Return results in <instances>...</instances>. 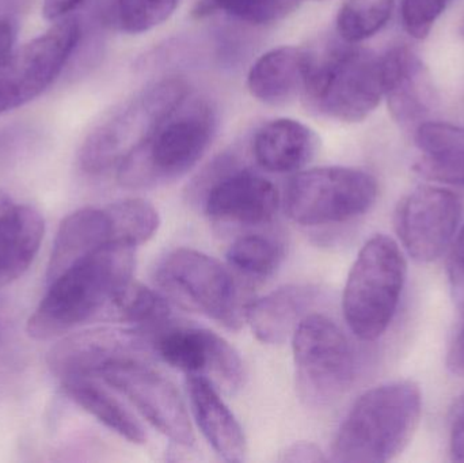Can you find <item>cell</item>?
I'll list each match as a JSON object with an SVG mask.
<instances>
[{
    "label": "cell",
    "mask_w": 464,
    "mask_h": 463,
    "mask_svg": "<svg viewBox=\"0 0 464 463\" xmlns=\"http://www.w3.org/2000/svg\"><path fill=\"white\" fill-rule=\"evenodd\" d=\"M280 462H324L326 457L322 453L321 449L314 443L297 442L286 448L281 453Z\"/></svg>",
    "instance_id": "1f68e13d"
},
{
    "label": "cell",
    "mask_w": 464,
    "mask_h": 463,
    "mask_svg": "<svg viewBox=\"0 0 464 463\" xmlns=\"http://www.w3.org/2000/svg\"><path fill=\"white\" fill-rule=\"evenodd\" d=\"M318 149V138L307 125L292 119H276L254 135L256 162L270 173H294L304 168Z\"/></svg>",
    "instance_id": "7402d4cb"
},
{
    "label": "cell",
    "mask_w": 464,
    "mask_h": 463,
    "mask_svg": "<svg viewBox=\"0 0 464 463\" xmlns=\"http://www.w3.org/2000/svg\"><path fill=\"white\" fill-rule=\"evenodd\" d=\"M460 217L462 203L451 190L421 187L401 201L395 228L414 260L432 263L454 241Z\"/></svg>",
    "instance_id": "7c38bea8"
},
{
    "label": "cell",
    "mask_w": 464,
    "mask_h": 463,
    "mask_svg": "<svg viewBox=\"0 0 464 463\" xmlns=\"http://www.w3.org/2000/svg\"><path fill=\"white\" fill-rule=\"evenodd\" d=\"M382 97V56L354 43L330 49L322 56L314 53L302 98L316 114L337 121H362L378 108Z\"/></svg>",
    "instance_id": "277c9868"
},
{
    "label": "cell",
    "mask_w": 464,
    "mask_h": 463,
    "mask_svg": "<svg viewBox=\"0 0 464 463\" xmlns=\"http://www.w3.org/2000/svg\"><path fill=\"white\" fill-rule=\"evenodd\" d=\"M283 260V249L277 242L261 234H248L232 242L227 261L235 271L251 277L275 274Z\"/></svg>",
    "instance_id": "4316f807"
},
{
    "label": "cell",
    "mask_w": 464,
    "mask_h": 463,
    "mask_svg": "<svg viewBox=\"0 0 464 463\" xmlns=\"http://www.w3.org/2000/svg\"><path fill=\"white\" fill-rule=\"evenodd\" d=\"M447 367L452 374L464 377V326L447 356Z\"/></svg>",
    "instance_id": "e575fe53"
},
{
    "label": "cell",
    "mask_w": 464,
    "mask_h": 463,
    "mask_svg": "<svg viewBox=\"0 0 464 463\" xmlns=\"http://www.w3.org/2000/svg\"><path fill=\"white\" fill-rule=\"evenodd\" d=\"M451 456L454 461L464 462V408L452 429Z\"/></svg>",
    "instance_id": "d590c367"
},
{
    "label": "cell",
    "mask_w": 464,
    "mask_h": 463,
    "mask_svg": "<svg viewBox=\"0 0 464 463\" xmlns=\"http://www.w3.org/2000/svg\"><path fill=\"white\" fill-rule=\"evenodd\" d=\"M378 182L359 169L316 168L296 174L285 192V209L297 225H337L370 211Z\"/></svg>",
    "instance_id": "52a82bcc"
},
{
    "label": "cell",
    "mask_w": 464,
    "mask_h": 463,
    "mask_svg": "<svg viewBox=\"0 0 464 463\" xmlns=\"http://www.w3.org/2000/svg\"><path fill=\"white\" fill-rule=\"evenodd\" d=\"M292 348L297 391L311 407L332 404L353 381L351 342L326 315L308 314L292 336Z\"/></svg>",
    "instance_id": "ba28073f"
},
{
    "label": "cell",
    "mask_w": 464,
    "mask_h": 463,
    "mask_svg": "<svg viewBox=\"0 0 464 463\" xmlns=\"http://www.w3.org/2000/svg\"><path fill=\"white\" fill-rule=\"evenodd\" d=\"M189 87L181 78H166L139 92L111 111L84 139L79 166L87 174L105 173L119 166L133 146L165 121L187 98Z\"/></svg>",
    "instance_id": "8992f818"
},
{
    "label": "cell",
    "mask_w": 464,
    "mask_h": 463,
    "mask_svg": "<svg viewBox=\"0 0 464 463\" xmlns=\"http://www.w3.org/2000/svg\"><path fill=\"white\" fill-rule=\"evenodd\" d=\"M215 132L217 117L209 103L188 97L122 158L117 166L120 185L146 189L179 178L208 151Z\"/></svg>",
    "instance_id": "3957f363"
},
{
    "label": "cell",
    "mask_w": 464,
    "mask_h": 463,
    "mask_svg": "<svg viewBox=\"0 0 464 463\" xmlns=\"http://www.w3.org/2000/svg\"><path fill=\"white\" fill-rule=\"evenodd\" d=\"M277 188L248 170L223 174L204 196V209L212 219L237 225L258 226L277 214Z\"/></svg>",
    "instance_id": "9a60e30c"
},
{
    "label": "cell",
    "mask_w": 464,
    "mask_h": 463,
    "mask_svg": "<svg viewBox=\"0 0 464 463\" xmlns=\"http://www.w3.org/2000/svg\"><path fill=\"white\" fill-rule=\"evenodd\" d=\"M94 380L103 381L122 394L171 442L187 448L195 443L184 400L176 386L151 367L133 356H122L103 364Z\"/></svg>",
    "instance_id": "30bf717a"
},
{
    "label": "cell",
    "mask_w": 464,
    "mask_h": 463,
    "mask_svg": "<svg viewBox=\"0 0 464 463\" xmlns=\"http://www.w3.org/2000/svg\"><path fill=\"white\" fill-rule=\"evenodd\" d=\"M316 299L318 291L311 285H285L246 304L245 320L259 342L283 344L311 314Z\"/></svg>",
    "instance_id": "44dd1931"
},
{
    "label": "cell",
    "mask_w": 464,
    "mask_h": 463,
    "mask_svg": "<svg viewBox=\"0 0 464 463\" xmlns=\"http://www.w3.org/2000/svg\"><path fill=\"white\" fill-rule=\"evenodd\" d=\"M37 209L16 203L0 190V285L21 277L32 265L44 238Z\"/></svg>",
    "instance_id": "e0dca14e"
},
{
    "label": "cell",
    "mask_w": 464,
    "mask_h": 463,
    "mask_svg": "<svg viewBox=\"0 0 464 463\" xmlns=\"http://www.w3.org/2000/svg\"><path fill=\"white\" fill-rule=\"evenodd\" d=\"M135 269V247L111 244L82 257L49 283L48 293L27 321L35 340H49L94 317L114 298Z\"/></svg>",
    "instance_id": "6da1fadb"
},
{
    "label": "cell",
    "mask_w": 464,
    "mask_h": 463,
    "mask_svg": "<svg viewBox=\"0 0 464 463\" xmlns=\"http://www.w3.org/2000/svg\"><path fill=\"white\" fill-rule=\"evenodd\" d=\"M392 10L394 0H348L338 11V34L345 43H362L389 22Z\"/></svg>",
    "instance_id": "484cf974"
},
{
    "label": "cell",
    "mask_w": 464,
    "mask_h": 463,
    "mask_svg": "<svg viewBox=\"0 0 464 463\" xmlns=\"http://www.w3.org/2000/svg\"><path fill=\"white\" fill-rule=\"evenodd\" d=\"M81 37L78 19L64 18L13 52L0 67V109L19 108L43 94L62 73Z\"/></svg>",
    "instance_id": "8fae6325"
},
{
    "label": "cell",
    "mask_w": 464,
    "mask_h": 463,
    "mask_svg": "<svg viewBox=\"0 0 464 463\" xmlns=\"http://www.w3.org/2000/svg\"><path fill=\"white\" fill-rule=\"evenodd\" d=\"M18 24L13 0H0V67L13 54Z\"/></svg>",
    "instance_id": "4dcf8cb0"
},
{
    "label": "cell",
    "mask_w": 464,
    "mask_h": 463,
    "mask_svg": "<svg viewBox=\"0 0 464 463\" xmlns=\"http://www.w3.org/2000/svg\"><path fill=\"white\" fill-rule=\"evenodd\" d=\"M383 97L392 119L403 130H416L428 121L439 97L430 70L408 45H395L382 56Z\"/></svg>",
    "instance_id": "5bb4252c"
},
{
    "label": "cell",
    "mask_w": 464,
    "mask_h": 463,
    "mask_svg": "<svg viewBox=\"0 0 464 463\" xmlns=\"http://www.w3.org/2000/svg\"><path fill=\"white\" fill-rule=\"evenodd\" d=\"M63 389L82 410L94 416L103 426L128 442L135 445H143L146 442L147 435L141 424L119 400L101 388L94 378L63 381Z\"/></svg>",
    "instance_id": "cb8c5ba5"
},
{
    "label": "cell",
    "mask_w": 464,
    "mask_h": 463,
    "mask_svg": "<svg viewBox=\"0 0 464 463\" xmlns=\"http://www.w3.org/2000/svg\"><path fill=\"white\" fill-rule=\"evenodd\" d=\"M155 352L173 369L187 375L212 377L228 391L245 382V367L230 342L208 329L179 326L160 332L154 342Z\"/></svg>",
    "instance_id": "4fadbf2b"
},
{
    "label": "cell",
    "mask_w": 464,
    "mask_h": 463,
    "mask_svg": "<svg viewBox=\"0 0 464 463\" xmlns=\"http://www.w3.org/2000/svg\"><path fill=\"white\" fill-rule=\"evenodd\" d=\"M86 0H44L43 14L48 21L64 18Z\"/></svg>",
    "instance_id": "d6a6232c"
},
{
    "label": "cell",
    "mask_w": 464,
    "mask_h": 463,
    "mask_svg": "<svg viewBox=\"0 0 464 463\" xmlns=\"http://www.w3.org/2000/svg\"><path fill=\"white\" fill-rule=\"evenodd\" d=\"M179 0H117V26L130 34H141L168 21Z\"/></svg>",
    "instance_id": "83f0119b"
},
{
    "label": "cell",
    "mask_w": 464,
    "mask_h": 463,
    "mask_svg": "<svg viewBox=\"0 0 464 463\" xmlns=\"http://www.w3.org/2000/svg\"><path fill=\"white\" fill-rule=\"evenodd\" d=\"M2 113H3V111H2V109H0V114H2Z\"/></svg>",
    "instance_id": "74e56055"
},
{
    "label": "cell",
    "mask_w": 464,
    "mask_h": 463,
    "mask_svg": "<svg viewBox=\"0 0 464 463\" xmlns=\"http://www.w3.org/2000/svg\"><path fill=\"white\" fill-rule=\"evenodd\" d=\"M111 306L122 320L143 328H160L171 317L170 304L160 294L132 280L120 290Z\"/></svg>",
    "instance_id": "d4e9b609"
},
{
    "label": "cell",
    "mask_w": 464,
    "mask_h": 463,
    "mask_svg": "<svg viewBox=\"0 0 464 463\" xmlns=\"http://www.w3.org/2000/svg\"><path fill=\"white\" fill-rule=\"evenodd\" d=\"M120 244L109 207L78 209L68 215L57 231L46 269L52 283L84 256L106 245Z\"/></svg>",
    "instance_id": "ffe728a7"
},
{
    "label": "cell",
    "mask_w": 464,
    "mask_h": 463,
    "mask_svg": "<svg viewBox=\"0 0 464 463\" xmlns=\"http://www.w3.org/2000/svg\"><path fill=\"white\" fill-rule=\"evenodd\" d=\"M414 138L422 152L414 170L425 178L464 188V128L427 121Z\"/></svg>",
    "instance_id": "603a6c76"
},
{
    "label": "cell",
    "mask_w": 464,
    "mask_h": 463,
    "mask_svg": "<svg viewBox=\"0 0 464 463\" xmlns=\"http://www.w3.org/2000/svg\"><path fill=\"white\" fill-rule=\"evenodd\" d=\"M450 274L452 279H464V225L452 245L451 255L449 260Z\"/></svg>",
    "instance_id": "836d02e7"
},
{
    "label": "cell",
    "mask_w": 464,
    "mask_h": 463,
    "mask_svg": "<svg viewBox=\"0 0 464 463\" xmlns=\"http://www.w3.org/2000/svg\"><path fill=\"white\" fill-rule=\"evenodd\" d=\"M160 287L231 331L245 320L239 288L225 265L206 253L188 247L173 250L158 263Z\"/></svg>",
    "instance_id": "9c48e42d"
},
{
    "label": "cell",
    "mask_w": 464,
    "mask_h": 463,
    "mask_svg": "<svg viewBox=\"0 0 464 463\" xmlns=\"http://www.w3.org/2000/svg\"><path fill=\"white\" fill-rule=\"evenodd\" d=\"M314 52L297 46H280L262 54L247 76L250 94L267 105H285L302 97Z\"/></svg>",
    "instance_id": "d6986e66"
},
{
    "label": "cell",
    "mask_w": 464,
    "mask_h": 463,
    "mask_svg": "<svg viewBox=\"0 0 464 463\" xmlns=\"http://www.w3.org/2000/svg\"><path fill=\"white\" fill-rule=\"evenodd\" d=\"M139 342L130 332L98 329L71 334L48 353V366L63 381L94 378L98 370L122 356H132Z\"/></svg>",
    "instance_id": "2e32d148"
},
{
    "label": "cell",
    "mask_w": 464,
    "mask_h": 463,
    "mask_svg": "<svg viewBox=\"0 0 464 463\" xmlns=\"http://www.w3.org/2000/svg\"><path fill=\"white\" fill-rule=\"evenodd\" d=\"M187 391L196 423L215 453L227 462L245 461V432L214 382L203 375H188Z\"/></svg>",
    "instance_id": "ac0fdd59"
},
{
    "label": "cell",
    "mask_w": 464,
    "mask_h": 463,
    "mask_svg": "<svg viewBox=\"0 0 464 463\" xmlns=\"http://www.w3.org/2000/svg\"><path fill=\"white\" fill-rule=\"evenodd\" d=\"M218 10L226 11L239 21L269 24L286 18L300 7L303 0H212Z\"/></svg>",
    "instance_id": "f1b7e54d"
},
{
    "label": "cell",
    "mask_w": 464,
    "mask_h": 463,
    "mask_svg": "<svg viewBox=\"0 0 464 463\" xmlns=\"http://www.w3.org/2000/svg\"><path fill=\"white\" fill-rule=\"evenodd\" d=\"M460 34H462L464 38V15L462 18V22H460Z\"/></svg>",
    "instance_id": "8d00e7d4"
},
{
    "label": "cell",
    "mask_w": 464,
    "mask_h": 463,
    "mask_svg": "<svg viewBox=\"0 0 464 463\" xmlns=\"http://www.w3.org/2000/svg\"><path fill=\"white\" fill-rule=\"evenodd\" d=\"M451 0H403L402 24L406 32L417 40L430 34L439 16Z\"/></svg>",
    "instance_id": "f546056e"
},
{
    "label": "cell",
    "mask_w": 464,
    "mask_h": 463,
    "mask_svg": "<svg viewBox=\"0 0 464 463\" xmlns=\"http://www.w3.org/2000/svg\"><path fill=\"white\" fill-rule=\"evenodd\" d=\"M421 412V391L413 382L386 383L365 391L338 429L332 461H392L411 442Z\"/></svg>",
    "instance_id": "7a4b0ae2"
},
{
    "label": "cell",
    "mask_w": 464,
    "mask_h": 463,
    "mask_svg": "<svg viewBox=\"0 0 464 463\" xmlns=\"http://www.w3.org/2000/svg\"><path fill=\"white\" fill-rule=\"evenodd\" d=\"M406 261L394 239L375 236L360 250L343 290V317L354 336L379 339L397 313Z\"/></svg>",
    "instance_id": "5b68a950"
}]
</instances>
